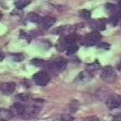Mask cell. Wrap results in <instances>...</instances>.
Listing matches in <instances>:
<instances>
[{
  "mask_svg": "<svg viewBox=\"0 0 121 121\" xmlns=\"http://www.w3.org/2000/svg\"><path fill=\"white\" fill-rule=\"evenodd\" d=\"M12 58L14 61H22L25 58V56L22 55V54H19V53H16V54H13L12 55Z\"/></svg>",
  "mask_w": 121,
  "mask_h": 121,
  "instance_id": "cell-18",
  "label": "cell"
},
{
  "mask_svg": "<svg viewBox=\"0 0 121 121\" xmlns=\"http://www.w3.org/2000/svg\"><path fill=\"white\" fill-rule=\"evenodd\" d=\"M78 50V46L76 45V43L71 44L67 48H66V53L67 55H72V54H75Z\"/></svg>",
  "mask_w": 121,
  "mask_h": 121,
  "instance_id": "cell-15",
  "label": "cell"
},
{
  "mask_svg": "<svg viewBox=\"0 0 121 121\" xmlns=\"http://www.w3.org/2000/svg\"><path fill=\"white\" fill-rule=\"evenodd\" d=\"M30 2H31V0H17L14 3V5L18 9H23V8L29 5L30 4Z\"/></svg>",
  "mask_w": 121,
  "mask_h": 121,
  "instance_id": "cell-13",
  "label": "cell"
},
{
  "mask_svg": "<svg viewBox=\"0 0 121 121\" xmlns=\"http://www.w3.org/2000/svg\"><path fill=\"white\" fill-rule=\"evenodd\" d=\"M93 75L92 73L90 70L89 71H83V72H80L78 74V76L76 78V79L74 80V82L76 83H83L89 82L92 78H93Z\"/></svg>",
  "mask_w": 121,
  "mask_h": 121,
  "instance_id": "cell-6",
  "label": "cell"
},
{
  "mask_svg": "<svg viewBox=\"0 0 121 121\" xmlns=\"http://www.w3.org/2000/svg\"><path fill=\"white\" fill-rule=\"evenodd\" d=\"M102 36L98 31H93L86 35L82 39V44L86 46H92L95 45L100 41Z\"/></svg>",
  "mask_w": 121,
  "mask_h": 121,
  "instance_id": "cell-2",
  "label": "cell"
},
{
  "mask_svg": "<svg viewBox=\"0 0 121 121\" xmlns=\"http://www.w3.org/2000/svg\"><path fill=\"white\" fill-rule=\"evenodd\" d=\"M31 63H32L34 66H37V67H45L47 63L45 62V60H42V59H38V58H35V59H33L31 60Z\"/></svg>",
  "mask_w": 121,
  "mask_h": 121,
  "instance_id": "cell-14",
  "label": "cell"
},
{
  "mask_svg": "<svg viewBox=\"0 0 121 121\" xmlns=\"http://www.w3.org/2000/svg\"><path fill=\"white\" fill-rule=\"evenodd\" d=\"M62 119H65V120H69V119H74V118H72V117H71V116H69V115H67V116H64V117H62L61 118Z\"/></svg>",
  "mask_w": 121,
  "mask_h": 121,
  "instance_id": "cell-22",
  "label": "cell"
},
{
  "mask_svg": "<svg viewBox=\"0 0 121 121\" xmlns=\"http://www.w3.org/2000/svg\"><path fill=\"white\" fill-rule=\"evenodd\" d=\"M101 78L104 82L108 83H113L117 80V74L113 66H106L102 69L100 75Z\"/></svg>",
  "mask_w": 121,
  "mask_h": 121,
  "instance_id": "cell-1",
  "label": "cell"
},
{
  "mask_svg": "<svg viewBox=\"0 0 121 121\" xmlns=\"http://www.w3.org/2000/svg\"><path fill=\"white\" fill-rule=\"evenodd\" d=\"M118 6H119V9L121 10V0H119V4H118Z\"/></svg>",
  "mask_w": 121,
  "mask_h": 121,
  "instance_id": "cell-24",
  "label": "cell"
},
{
  "mask_svg": "<svg viewBox=\"0 0 121 121\" xmlns=\"http://www.w3.org/2000/svg\"><path fill=\"white\" fill-rule=\"evenodd\" d=\"M120 20H121V10L120 9H118L117 11L112 13L111 14H110L109 19H108L109 23L112 25H113V26L117 25Z\"/></svg>",
  "mask_w": 121,
  "mask_h": 121,
  "instance_id": "cell-11",
  "label": "cell"
},
{
  "mask_svg": "<svg viewBox=\"0 0 121 121\" xmlns=\"http://www.w3.org/2000/svg\"><path fill=\"white\" fill-rule=\"evenodd\" d=\"M91 29L95 31H100V30H105V21L104 19H95V20H92L89 24Z\"/></svg>",
  "mask_w": 121,
  "mask_h": 121,
  "instance_id": "cell-9",
  "label": "cell"
},
{
  "mask_svg": "<svg viewBox=\"0 0 121 121\" xmlns=\"http://www.w3.org/2000/svg\"><path fill=\"white\" fill-rule=\"evenodd\" d=\"M80 15H81L82 17L84 18V19H89L91 17V13L88 11V10H86V9H82L80 11Z\"/></svg>",
  "mask_w": 121,
  "mask_h": 121,
  "instance_id": "cell-19",
  "label": "cell"
},
{
  "mask_svg": "<svg viewBox=\"0 0 121 121\" xmlns=\"http://www.w3.org/2000/svg\"><path fill=\"white\" fill-rule=\"evenodd\" d=\"M106 105L108 109L113 110L121 105V98L119 95H112L106 101Z\"/></svg>",
  "mask_w": 121,
  "mask_h": 121,
  "instance_id": "cell-5",
  "label": "cell"
},
{
  "mask_svg": "<svg viewBox=\"0 0 121 121\" xmlns=\"http://www.w3.org/2000/svg\"><path fill=\"white\" fill-rule=\"evenodd\" d=\"M55 19L50 16H45V17L40 18V21L38 22V25H40L44 30H48L50 29L55 23Z\"/></svg>",
  "mask_w": 121,
  "mask_h": 121,
  "instance_id": "cell-7",
  "label": "cell"
},
{
  "mask_svg": "<svg viewBox=\"0 0 121 121\" xmlns=\"http://www.w3.org/2000/svg\"><path fill=\"white\" fill-rule=\"evenodd\" d=\"M78 104L77 101H72V104L70 106V109L72 110V112H75L76 110L78 109Z\"/></svg>",
  "mask_w": 121,
  "mask_h": 121,
  "instance_id": "cell-20",
  "label": "cell"
},
{
  "mask_svg": "<svg viewBox=\"0 0 121 121\" xmlns=\"http://www.w3.org/2000/svg\"><path fill=\"white\" fill-rule=\"evenodd\" d=\"M50 79L51 78H50L49 73L44 72V71L36 72L33 76V80H34L35 83L40 87H45V85H47L48 82H50Z\"/></svg>",
  "mask_w": 121,
  "mask_h": 121,
  "instance_id": "cell-3",
  "label": "cell"
},
{
  "mask_svg": "<svg viewBox=\"0 0 121 121\" xmlns=\"http://www.w3.org/2000/svg\"><path fill=\"white\" fill-rule=\"evenodd\" d=\"M117 68H118V69H119V70H121V60H120V61H119V64H118Z\"/></svg>",
  "mask_w": 121,
  "mask_h": 121,
  "instance_id": "cell-23",
  "label": "cell"
},
{
  "mask_svg": "<svg viewBox=\"0 0 121 121\" xmlns=\"http://www.w3.org/2000/svg\"><path fill=\"white\" fill-rule=\"evenodd\" d=\"M17 98H19L20 101H28L30 98V95L29 93H21V94H19L17 96Z\"/></svg>",
  "mask_w": 121,
  "mask_h": 121,
  "instance_id": "cell-17",
  "label": "cell"
},
{
  "mask_svg": "<svg viewBox=\"0 0 121 121\" xmlns=\"http://www.w3.org/2000/svg\"><path fill=\"white\" fill-rule=\"evenodd\" d=\"M98 49H104V50H108L109 49V45L107 43H104V42H101L99 45H98Z\"/></svg>",
  "mask_w": 121,
  "mask_h": 121,
  "instance_id": "cell-21",
  "label": "cell"
},
{
  "mask_svg": "<svg viewBox=\"0 0 121 121\" xmlns=\"http://www.w3.org/2000/svg\"><path fill=\"white\" fill-rule=\"evenodd\" d=\"M10 110H11L13 116L14 115L22 116L25 114V110H26V107L24 104H20V103H15L13 105H12Z\"/></svg>",
  "mask_w": 121,
  "mask_h": 121,
  "instance_id": "cell-8",
  "label": "cell"
},
{
  "mask_svg": "<svg viewBox=\"0 0 121 121\" xmlns=\"http://www.w3.org/2000/svg\"><path fill=\"white\" fill-rule=\"evenodd\" d=\"M15 83L14 82H4L1 85V92L4 95H10L15 90Z\"/></svg>",
  "mask_w": 121,
  "mask_h": 121,
  "instance_id": "cell-10",
  "label": "cell"
},
{
  "mask_svg": "<svg viewBox=\"0 0 121 121\" xmlns=\"http://www.w3.org/2000/svg\"><path fill=\"white\" fill-rule=\"evenodd\" d=\"M28 19L30 22H34V23H37L40 21V17L38 14H36L35 13H30V14L28 15Z\"/></svg>",
  "mask_w": 121,
  "mask_h": 121,
  "instance_id": "cell-16",
  "label": "cell"
},
{
  "mask_svg": "<svg viewBox=\"0 0 121 121\" xmlns=\"http://www.w3.org/2000/svg\"><path fill=\"white\" fill-rule=\"evenodd\" d=\"M13 116V114L12 113L11 110H7V109H1L0 111V118L2 120H9Z\"/></svg>",
  "mask_w": 121,
  "mask_h": 121,
  "instance_id": "cell-12",
  "label": "cell"
},
{
  "mask_svg": "<svg viewBox=\"0 0 121 121\" xmlns=\"http://www.w3.org/2000/svg\"><path fill=\"white\" fill-rule=\"evenodd\" d=\"M66 61L63 59H57L51 63L48 66L50 72L53 74H57L59 72H61L66 68Z\"/></svg>",
  "mask_w": 121,
  "mask_h": 121,
  "instance_id": "cell-4",
  "label": "cell"
}]
</instances>
